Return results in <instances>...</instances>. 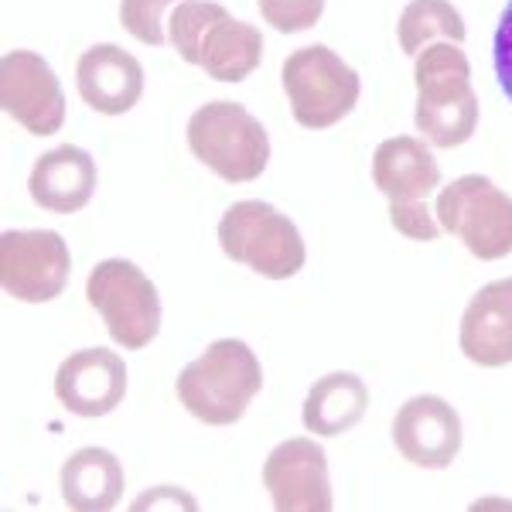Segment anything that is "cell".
Wrapping results in <instances>:
<instances>
[{
  "label": "cell",
  "mask_w": 512,
  "mask_h": 512,
  "mask_svg": "<svg viewBox=\"0 0 512 512\" xmlns=\"http://www.w3.org/2000/svg\"><path fill=\"white\" fill-rule=\"evenodd\" d=\"M417 110L414 123L427 144L454 151L468 144L478 127V96L472 89V62L454 41H431L414 62Z\"/></svg>",
  "instance_id": "cell-1"
},
{
  "label": "cell",
  "mask_w": 512,
  "mask_h": 512,
  "mask_svg": "<svg viewBox=\"0 0 512 512\" xmlns=\"http://www.w3.org/2000/svg\"><path fill=\"white\" fill-rule=\"evenodd\" d=\"M263 390V366L239 338H219L175 379L178 403L209 427H229Z\"/></svg>",
  "instance_id": "cell-2"
},
{
  "label": "cell",
  "mask_w": 512,
  "mask_h": 512,
  "mask_svg": "<svg viewBox=\"0 0 512 512\" xmlns=\"http://www.w3.org/2000/svg\"><path fill=\"white\" fill-rule=\"evenodd\" d=\"M188 147L198 164L229 185L256 181L270 164V137L263 123L233 99H212L188 120Z\"/></svg>",
  "instance_id": "cell-3"
},
{
  "label": "cell",
  "mask_w": 512,
  "mask_h": 512,
  "mask_svg": "<svg viewBox=\"0 0 512 512\" xmlns=\"http://www.w3.org/2000/svg\"><path fill=\"white\" fill-rule=\"evenodd\" d=\"M219 246L229 260L250 267L267 280H291L301 274L308 250L297 226L260 198L233 202L219 219Z\"/></svg>",
  "instance_id": "cell-4"
},
{
  "label": "cell",
  "mask_w": 512,
  "mask_h": 512,
  "mask_svg": "<svg viewBox=\"0 0 512 512\" xmlns=\"http://www.w3.org/2000/svg\"><path fill=\"white\" fill-rule=\"evenodd\" d=\"M287 103L304 130H328L342 123L359 103L362 79L328 45H304L280 69Z\"/></svg>",
  "instance_id": "cell-5"
},
{
  "label": "cell",
  "mask_w": 512,
  "mask_h": 512,
  "mask_svg": "<svg viewBox=\"0 0 512 512\" xmlns=\"http://www.w3.org/2000/svg\"><path fill=\"white\" fill-rule=\"evenodd\" d=\"M434 216L458 236L475 260H506L512 253V195L485 175H461L437 192Z\"/></svg>",
  "instance_id": "cell-6"
},
{
  "label": "cell",
  "mask_w": 512,
  "mask_h": 512,
  "mask_svg": "<svg viewBox=\"0 0 512 512\" xmlns=\"http://www.w3.org/2000/svg\"><path fill=\"white\" fill-rule=\"evenodd\" d=\"M86 297L120 349L140 352L161 332V297L154 280L130 260H103L86 280Z\"/></svg>",
  "instance_id": "cell-7"
},
{
  "label": "cell",
  "mask_w": 512,
  "mask_h": 512,
  "mask_svg": "<svg viewBox=\"0 0 512 512\" xmlns=\"http://www.w3.org/2000/svg\"><path fill=\"white\" fill-rule=\"evenodd\" d=\"M72 274V253L55 229H7L0 236V284L21 304L55 301Z\"/></svg>",
  "instance_id": "cell-8"
},
{
  "label": "cell",
  "mask_w": 512,
  "mask_h": 512,
  "mask_svg": "<svg viewBox=\"0 0 512 512\" xmlns=\"http://www.w3.org/2000/svg\"><path fill=\"white\" fill-rule=\"evenodd\" d=\"M0 106L35 137L59 134L65 123L62 82L31 48H14L0 59Z\"/></svg>",
  "instance_id": "cell-9"
},
{
  "label": "cell",
  "mask_w": 512,
  "mask_h": 512,
  "mask_svg": "<svg viewBox=\"0 0 512 512\" xmlns=\"http://www.w3.org/2000/svg\"><path fill=\"white\" fill-rule=\"evenodd\" d=\"M263 485L277 512H332L328 458L311 437H287L263 461Z\"/></svg>",
  "instance_id": "cell-10"
},
{
  "label": "cell",
  "mask_w": 512,
  "mask_h": 512,
  "mask_svg": "<svg viewBox=\"0 0 512 512\" xmlns=\"http://www.w3.org/2000/svg\"><path fill=\"white\" fill-rule=\"evenodd\" d=\"M393 448L417 468L441 472L461 451V417L434 393L407 400L393 417Z\"/></svg>",
  "instance_id": "cell-11"
},
{
  "label": "cell",
  "mask_w": 512,
  "mask_h": 512,
  "mask_svg": "<svg viewBox=\"0 0 512 512\" xmlns=\"http://www.w3.org/2000/svg\"><path fill=\"white\" fill-rule=\"evenodd\" d=\"M55 396L76 417L96 420L113 414L127 396V362L103 345L72 352L55 373Z\"/></svg>",
  "instance_id": "cell-12"
},
{
  "label": "cell",
  "mask_w": 512,
  "mask_h": 512,
  "mask_svg": "<svg viewBox=\"0 0 512 512\" xmlns=\"http://www.w3.org/2000/svg\"><path fill=\"white\" fill-rule=\"evenodd\" d=\"M76 86L89 110L103 113V117H123L144 96V65L127 48L103 41L79 55Z\"/></svg>",
  "instance_id": "cell-13"
},
{
  "label": "cell",
  "mask_w": 512,
  "mask_h": 512,
  "mask_svg": "<svg viewBox=\"0 0 512 512\" xmlns=\"http://www.w3.org/2000/svg\"><path fill=\"white\" fill-rule=\"evenodd\" d=\"M461 352L482 369L512 366V277L478 287L461 315Z\"/></svg>",
  "instance_id": "cell-14"
},
{
  "label": "cell",
  "mask_w": 512,
  "mask_h": 512,
  "mask_svg": "<svg viewBox=\"0 0 512 512\" xmlns=\"http://www.w3.org/2000/svg\"><path fill=\"white\" fill-rule=\"evenodd\" d=\"M96 181L99 171L89 151H82L76 144H59L35 161L28 175V192L38 209L72 216V212L86 209L93 202Z\"/></svg>",
  "instance_id": "cell-15"
},
{
  "label": "cell",
  "mask_w": 512,
  "mask_h": 512,
  "mask_svg": "<svg viewBox=\"0 0 512 512\" xmlns=\"http://www.w3.org/2000/svg\"><path fill=\"white\" fill-rule=\"evenodd\" d=\"M373 181L390 205H420L441 188V164L424 140L390 137L373 154Z\"/></svg>",
  "instance_id": "cell-16"
},
{
  "label": "cell",
  "mask_w": 512,
  "mask_h": 512,
  "mask_svg": "<svg viewBox=\"0 0 512 512\" xmlns=\"http://www.w3.org/2000/svg\"><path fill=\"white\" fill-rule=\"evenodd\" d=\"M263 62V35L260 28L236 21L226 7L205 24L195 48V65L216 82H243L250 79Z\"/></svg>",
  "instance_id": "cell-17"
},
{
  "label": "cell",
  "mask_w": 512,
  "mask_h": 512,
  "mask_svg": "<svg viewBox=\"0 0 512 512\" xmlns=\"http://www.w3.org/2000/svg\"><path fill=\"white\" fill-rule=\"evenodd\" d=\"M62 499L79 512H110L123 499V465L106 448H79L62 465Z\"/></svg>",
  "instance_id": "cell-18"
},
{
  "label": "cell",
  "mask_w": 512,
  "mask_h": 512,
  "mask_svg": "<svg viewBox=\"0 0 512 512\" xmlns=\"http://www.w3.org/2000/svg\"><path fill=\"white\" fill-rule=\"evenodd\" d=\"M369 410V390L355 373H328L321 376L315 386L304 396L301 420L308 427V434L315 437H342L352 431Z\"/></svg>",
  "instance_id": "cell-19"
},
{
  "label": "cell",
  "mask_w": 512,
  "mask_h": 512,
  "mask_svg": "<svg viewBox=\"0 0 512 512\" xmlns=\"http://www.w3.org/2000/svg\"><path fill=\"white\" fill-rule=\"evenodd\" d=\"M468 35L465 18L451 0H410L403 7L400 21H396V41H400L403 55H420L431 41H454L461 45Z\"/></svg>",
  "instance_id": "cell-20"
},
{
  "label": "cell",
  "mask_w": 512,
  "mask_h": 512,
  "mask_svg": "<svg viewBox=\"0 0 512 512\" xmlns=\"http://www.w3.org/2000/svg\"><path fill=\"white\" fill-rule=\"evenodd\" d=\"M219 0H181L168 18V41L175 45V52L181 55V62L195 65V48L202 38L205 24L216 18Z\"/></svg>",
  "instance_id": "cell-21"
},
{
  "label": "cell",
  "mask_w": 512,
  "mask_h": 512,
  "mask_svg": "<svg viewBox=\"0 0 512 512\" xmlns=\"http://www.w3.org/2000/svg\"><path fill=\"white\" fill-rule=\"evenodd\" d=\"M181 0H120V28L134 35L140 45L161 48L168 41L164 14L175 11Z\"/></svg>",
  "instance_id": "cell-22"
},
{
  "label": "cell",
  "mask_w": 512,
  "mask_h": 512,
  "mask_svg": "<svg viewBox=\"0 0 512 512\" xmlns=\"http://www.w3.org/2000/svg\"><path fill=\"white\" fill-rule=\"evenodd\" d=\"M267 28L280 35H297V31L315 28L325 14V0H256Z\"/></svg>",
  "instance_id": "cell-23"
},
{
  "label": "cell",
  "mask_w": 512,
  "mask_h": 512,
  "mask_svg": "<svg viewBox=\"0 0 512 512\" xmlns=\"http://www.w3.org/2000/svg\"><path fill=\"white\" fill-rule=\"evenodd\" d=\"M390 226L400 236L414 239V243H434L437 236L444 233L441 222L431 212V205L420 202V205H390Z\"/></svg>",
  "instance_id": "cell-24"
},
{
  "label": "cell",
  "mask_w": 512,
  "mask_h": 512,
  "mask_svg": "<svg viewBox=\"0 0 512 512\" xmlns=\"http://www.w3.org/2000/svg\"><path fill=\"white\" fill-rule=\"evenodd\" d=\"M492 62H495V79H499L502 96L512 103V0L506 4V11H502L499 28H495Z\"/></svg>",
  "instance_id": "cell-25"
},
{
  "label": "cell",
  "mask_w": 512,
  "mask_h": 512,
  "mask_svg": "<svg viewBox=\"0 0 512 512\" xmlns=\"http://www.w3.org/2000/svg\"><path fill=\"white\" fill-rule=\"evenodd\" d=\"M164 502H178L181 509H195L198 502L192 499L188 492L181 489H147L144 499H137V509H147V506H164Z\"/></svg>",
  "instance_id": "cell-26"
}]
</instances>
